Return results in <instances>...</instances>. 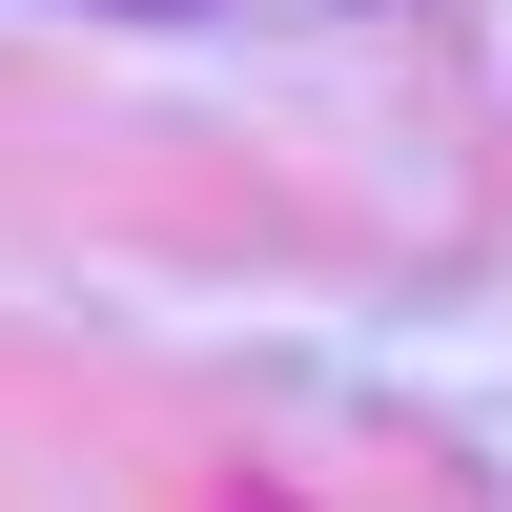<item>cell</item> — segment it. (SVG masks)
I'll list each match as a JSON object with an SVG mask.
<instances>
[{
    "instance_id": "6da1fadb",
    "label": "cell",
    "mask_w": 512,
    "mask_h": 512,
    "mask_svg": "<svg viewBox=\"0 0 512 512\" xmlns=\"http://www.w3.org/2000/svg\"><path fill=\"white\" fill-rule=\"evenodd\" d=\"M123 21H205V0H123Z\"/></svg>"
}]
</instances>
